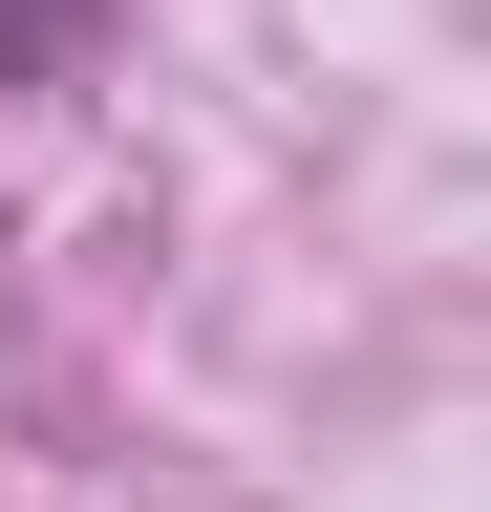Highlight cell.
<instances>
[{"label":"cell","instance_id":"cell-1","mask_svg":"<svg viewBox=\"0 0 491 512\" xmlns=\"http://www.w3.org/2000/svg\"><path fill=\"white\" fill-rule=\"evenodd\" d=\"M86 43H107V0H0V86H65Z\"/></svg>","mask_w":491,"mask_h":512}]
</instances>
